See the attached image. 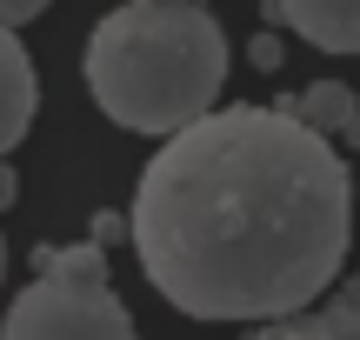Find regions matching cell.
Returning <instances> with one entry per match:
<instances>
[{
	"label": "cell",
	"instance_id": "cell-1",
	"mask_svg": "<svg viewBox=\"0 0 360 340\" xmlns=\"http://www.w3.org/2000/svg\"><path fill=\"white\" fill-rule=\"evenodd\" d=\"M354 174L287 107H214L167 133L127 214L141 274L193 320L300 314L347 261Z\"/></svg>",
	"mask_w": 360,
	"mask_h": 340
},
{
	"label": "cell",
	"instance_id": "cell-2",
	"mask_svg": "<svg viewBox=\"0 0 360 340\" xmlns=\"http://www.w3.org/2000/svg\"><path fill=\"white\" fill-rule=\"evenodd\" d=\"M227 87V34L193 0H127L87 40V93L127 133H180Z\"/></svg>",
	"mask_w": 360,
	"mask_h": 340
},
{
	"label": "cell",
	"instance_id": "cell-3",
	"mask_svg": "<svg viewBox=\"0 0 360 340\" xmlns=\"http://www.w3.org/2000/svg\"><path fill=\"white\" fill-rule=\"evenodd\" d=\"M7 340H127L134 314L107 280V240L34 247V287L7 307Z\"/></svg>",
	"mask_w": 360,
	"mask_h": 340
},
{
	"label": "cell",
	"instance_id": "cell-4",
	"mask_svg": "<svg viewBox=\"0 0 360 340\" xmlns=\"http://www.w3.org/2000/svg\"><path fill=\"white\" fill-rule=\"evenodd\" d=\"M267 13L321 53H360V0H267Z\"/></svg>",
	"mask_w": 360,
	"mask_h": 340
},
{
	"label": "cell",
	"instance_id": "cell-5",
	"mask_svg": "<svg viewBox=\"0 0 360 340\" xmlns=\"http://www.w3.org/2000/svg\"><path fill=\"white\" fill-rule=\"evenodd\" d=\"M34 100H40V87H34V60H27L20 34L0 20V160H7L13 147H20V133L34 127Z\"/></svg>",
	"mask_w": 360,
	"mask_h": 340
},
{
	"label": "cell",
	"instance_id": "cell-6",
	"mask_svg": "<svg viewBox=\"0 0 360 340\" xmlns=\"http://www.w3.org/2000/svg\"><path fill=\"white\" fill-rule=\"evenodd\" d=\"M274 340H360V274L347 287H327L321 307H300V314L267 320Z\"/></svg>",
	"mask_w": 360,
	"mask_h": 340
},
{
	"label": "cell",
	"instance_id": "cell-7",
	"mask_svg": "<svg viewBox=\"0 0 360 340\" xmlns=\"http://www.w3.org/2000/svg\"><path fill=\"white\" fill-rule=\"evenodd\" d=\"M274 107H287L294 120H307V127H314V133H327V140H347V127L360 120V100H354V87H347V80L300 87V93H287V100H274Z\"/></svg>",
	"mask_w": 360,
	"mask_h": 340
},
{
	"label": "cell",
	"instance_id": "cell-8",
	"mask_svg": "<svg viewBox=\"0 0 360 340\" xmlns=\"http://www.w3.org/2000/svg\"><path fill=\"white\" fill-rule=\"evenodd\" d=\"M34 13H47V0H0V20H7V27L34 20Z\"/></svg>",
	"mask_w": 360,
	"mask_h": 340
},
{
	"label": "cell",
	"instance_id": "cell-9",
	"mask_svg": "<svg viewBox=\"0 0 360 340\" xmlns=\"http://www.w3.org/2000/svg\"><path fill=\"white\" fill-rule=\"evenodd\" d=\"M87 234H101V240H120V234H127V221H114V214H94V227H87Z\"/></svg>",
	"mask_w": 360,
	"mask_h": 340
},
{
	"label": "cell",
	"instance_id": "cell-10",
	"mask_svg": "<svg viewBox=\"0 0 360 340\" xmlns=\"http://www.w3.org/2000/svg\"><path fill=\"white\" fill-rule=\"evenodd\" d=\"M0 207H13V167L0 160Z\"/></svg>",
	"mask_w": 360,
	"mask_h": 340
},
{
	"label": "cell",
	"instance_id": "cell-11",
	"mask_svg": "<svg viewBox=\"0 0 360 340\" xmlns=\"http://www.w3.org/2000/svg\"><path fill=\"white\" fill-rule=\"evenodd\" d=\"M347 147H360V120H354V127H347Z\"/></svg>",
	"mask_w": 360,
	"mask_h": 340
},
{
	"label": "cell",
	"instance_id": "cell-12",
	"mask_svg": "<svg viewBox=\"0 0 360 340\" xmlns=\"http://www.w3.org/2000/svg\"><path fill=\"white\" fill-rule=\"evenodd\" d=\"M0 274H7V247H0Z\"/></svg>",
	"mask_w": 360,
	"mask_h": 340
},
{
	"label": "cell",
	"instance_id": "cell-13",
	"mask_svg": "<svg viewBox=\"0 0 360 340\" xmlns=\"http://www.w3.org/2000/svg\"><path fill=\"white\" fill-rule=\"evenodd\" d=\"M354 194H360V181H354Z\"/></svg>",
	"mask_w": 360,
	"mask_h": 340
}]
</instances>
